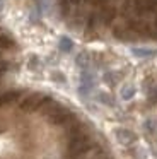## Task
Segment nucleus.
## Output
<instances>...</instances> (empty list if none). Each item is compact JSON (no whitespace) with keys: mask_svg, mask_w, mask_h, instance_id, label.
I'll return each instance as SVG.
<instances>
[{"mask_svg":"<svg viewBox=\"0 0 157 159\" xmlns=\"http://www.w3.org/2000/svg\"><path fill=\"white\" fill-rule=\"evenodd\" d=\"M89 149H91V139H89V135L78 132V134H74L70 137V142H68V156L70 157H74V159L80 157Z\"/></svg>","mask_w":157,"mask_h":159,"instance_id":"obj_2","label":"nucleus"},{"mask_svg":"<svg viewBox=\"0 0 157 159\" xmlns=\"http://www.w3.org/2000/svg\"><path fill=\"white\" fill-rule=\"evenodd\" d=\"M149 101H150V103H157V86L155 87H154V89L152 91H150V94H149Z\"/></svg>","mask_w":157,"mask_h":159,"instance_id":"obj_14","label":"nucleus"},{"mask_svg":"<svg viewBox=\"0 0 157 159\" xmlns=\"http://www.w3.org/2000/svg\"><path fill=\"white\" fill-rule=\"evenodd\" d=\"M132 53L137 58H150L157 53V50H150V48H132Z\"/></svg>","mask_w":157,"mask_h":159,"instance_id":"obj_9","label":"nucleus"},{"mask_svg":"<svg viewBox=\"0 0 157 159\" xmlns=\"http://www.w3.org/2000/svg\"><path fill=\"white\" fill-rule=\"evenodd\" d=\"M114 137H116V140H118L121 145H132L133 142H137L135 132L128 130V128H116Z\"/></svg>","mask_w":157,"mask_h":159,"instance_id":"obj_4","label":"nucleus"},{"mask_svg":"<svg viewBox=\"0 0 157 159\" xmlns=\"http://www.w3.org/2000/svg\"><path fill=\"white\" fill-rule=\"evenodd\" d=\"M155 24H157V21H155Z\"/></svg>","mask_w":157,"mask_h":159,"instance_id":"obj_17","label":"nucleus"},{"mask_svg":"<svg viewBox=\"0 0 157 159\" xmlns=\"http://www.w3.org/2000/svg\"><path fill=\"white\" fill-rule=\"evenodd\" d=\"M58 48H60V52L68 53V52H72V48H74V41H72L68 36H61L60 41H58Z\"/></svg>","mask_w":157,"mask_h":159,"instance_id":"obj_10","label":"nucleus"},{"mask_svg":"<svg viewBox=\"0 0 157 159\" xmlns=\"http://www.w3.org/2000/svg\"><path fill=\"white\" fill-rule=\"evenodd\" d=\"M114 16H116V9H114V7H109V5L102 7L101 11L97 12L99 24H102V26H109V24L113 22V19H114Z\"/></svg>","mask_w":157,"mask_h":159,"instance_id":"obj_6","label":"nucleus"},{"mask_svg":"<svg viewBox=\"0 0 157 159\" xmlns=\"http://www.w3.org/2000/svg\"><path fill=\"white\" fill-rule=\"evenodd\" d=\"M92 87H94V75H92L87 69L82 70V74H80V89H78L80 94H84V96L89 94Z\"/></svg>","mask_w":157,"mask_h":159,"instance_id":"obj_5","label":"nucleus"},{"mask_svg":"<svg viewBox=\"0 0 157 159\" xmlns=\"http://www.w3.org/2000/svg\"><path fill=\"white\" fill-rule=\"evenodd\" d=\"M41 111H43L44 116L50 120V123H53V125H68L75 120L74 113H72L70 110H67V108L61 106L60 103L53 101L51 98L46 101V104L41 108Z\"/></svg>","mask_w":157,"mask_h":159,"instance_id":"obj_1","label":"nucleus"},{"mask_svg":"<svg viewBox=\"0 0 157 159\" xmlns=\"http://www.w3.org/2000/svg\"><path fill=\"white\" fill-rule=\"evenodd\" d=\"M133 96H135V86L130 84V86H125L121 89V98L123 99H132Z\"/></svg>","mask_w":157,"mask_h":159,"instance_id":"obj_12","label":"nucleus"},{"mask_svg":"<svg viewBox=\"0 0 157 159\" xmlns=\"http://www.w3.org/2000/svg\"><path fill=\"white\" fill-rule=\"evenodd\" d=\"M99 99H101L102 103H106V104H113L111 98H108V94H104V93H101V94H99Z\"/></svg>","mask_w":157,"mask_h":159,"instance_id":"obj_16","label":"nucleus"},{"mask_svg":"<svg viewBox=\"0 0 157 159\" xmlns=\"http://www.w3.org/2000/svg\"><path fill=\"white\" fill-rule=\"evenodd\" d=\"M20 94H22V91H19V89L5 91L3 94H0V106H7V104H12L14 101L19 99Z\"/></svg>","mask_w":157,"mask_h":159,"instance_id":"obj_8","label":"nucleus"},{"mask_svg":"<svg viewBox=\"0 0 157 159\" xmlns=\"http://www.w3.org/2000/svg\"><path fill=\"white\" fill-rule=\"evenodd\" d=\"M113 34H114V38H118L119 41H133L135 38H138L132 28H123V26L121 28H116L114 31H113Z\"/></svg>","mask_w":157,"mask_h":159,"instance_id":"obj_7","label":"nucleus"},{"mask_svg":"<svg viewBox=\"0 0 157 159\" xmlns=\"http://www.w3.org/2000/svg\"><path fill=\"white\" fill-rule=\"evenodd\" d=\"M50 99V96L46 94H41V93H33L26 98V99L20 103V110L26 111V113H31V111H36L41 110V108L46 104V101Z\"/></svg>","mask_w":157,"mask_h":159,"instance_id":"obj_3","label":"nucleus"},{"mask_svg":"<svg viewBox=\"0 0 157 159\" xmlns=\"http://www.w3.org/2000/svg\"><path fill=\"white\" fill-rule=\"evenodd\" d=\"M7 70H9V63L3 62V60H0V75H3Z\"/></svg>","mask_w":157,"mask_h":159,"instance_id":"obj_15","label":"nucleus"},{"mask_svg":"<svg viewBox=\"0 0 157 159\" xmlns=\"http://www.w3.org/2000/svg\"><path fill=\"white\" fill-rule=\"evenodd\" d=\"M14 46V39L9 38L5 34H0V50H7V48H12Z\"/></svg>","mask_w":157,"mask_h":159,"instance_id":"obj_13","label":"nucleus"},{"mask_svg":"<svg viewBox=\"0 0 157 159\" xmlns=\"http://www.w3.org/2000/svg\"><path fill=\"white\" fill-rule=\"evenodd\" d=\"M75 63H77L78 67H82V69H87V65H89V53H78L77 55V58H75Z\"/></svg>","mask_w":157,"mask_h":159,"instance_id":"obj_11","label":"nucleus"}]
</instances>
